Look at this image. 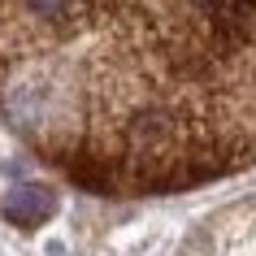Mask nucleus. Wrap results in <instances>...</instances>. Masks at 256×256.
Listing matches in <instances>:
<instances>
[{
	"label": "nucleus",
	"mask_w": 256,
	"mask_h": 256,
	"mask_svg": "<svg viewBox=\"0 0 256 256\" xmlns=\"http://www.w3.org/2000/svg\"><path fill=\"white\" fill-rule=\"evenodd\" d=\"M56 208V196L48 187H14L4 200H0V213H4V222H14V226H40V222H48Z\"/></svg>",
	"instance_id": "1"
}]
</instances>
